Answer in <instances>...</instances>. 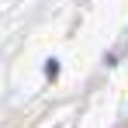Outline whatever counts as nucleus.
Segmentation results:
<instances>
[{"label":"nucleus","instance_id":"nucleus-1","mask_svg":"<svg viewBox=\"0 0 128 128\" xmlns=\"http://www.w3.org/2000/svg\"><path fill=\"white\" fill-rule=\"evenodd\" d=\"M45 73H48V76H56V73H59V62H56V59H48V62H45Z\"/></svg>","mask_w":128,"mask_h":128}]
</instances>
